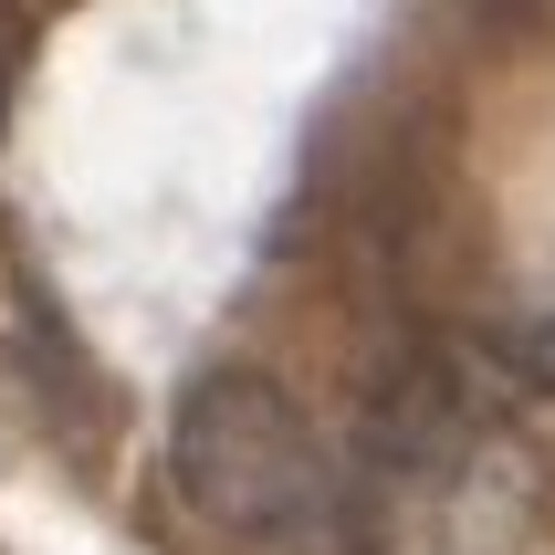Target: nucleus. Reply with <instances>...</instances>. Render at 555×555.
I'll use <instances>...</instances> for the list:
<instances>
[{
    "label": "nucleus",
    "mask_w": 555,
    "mask_h": 555,
    "mask_svg": "<svg viewBox=\"0 0 555 555\" xmlns=\"http://www.w3.org/2000/svg\"><path fill=\"white\" fill-rule=\"evenodd\" d=\"M168 482L199 525L283 545L336 514V451L305 420V399L262 367H199L179 420H168Z\"/></svg>",
    "instance_id": "f257e3e1"
},
{
    "label": "nucleus",
    "mask_w": 555,
    "mask_h": 555,
    "mask_svg": "<svg viewBox=\"0 0 555 555\" xmlns=\"http://www.w3.org/2000/svg\"><path fill=\"white\" fill-rule=\"evenodd\" d=\"M11 53H22V42H11V22H0V105H11Z\"/></svg>",
    "instance_id": "7ed1b4c3"
},
{
    "label": "nucleus",
    "mask_w": 555,
    "mask_h": 555,
    "mask_svg": "<svg viewBox=\"0 0 555 555\" xmlns=\"http://www.w3.org/2000/svg\"><path fill=\"white\" fill-rule=\"evenodd\" d=\"M503 367L525 377V388H555V314H545V325H514V336H503Z\"/></svg>",
    "instance_id": "f03ea898"
}]
</instances>
